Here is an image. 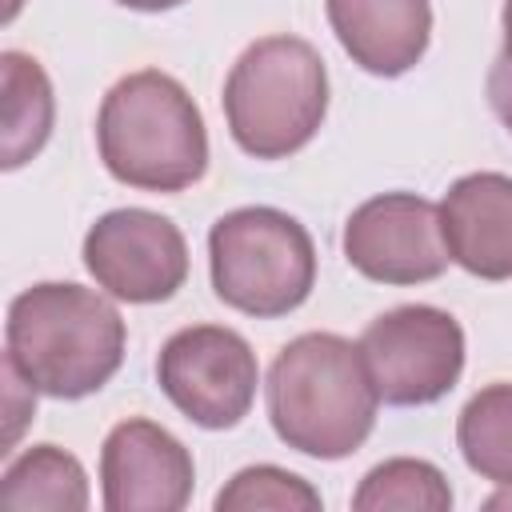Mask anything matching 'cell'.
Instances as JSON below:
<instances>
[{"mask_svg":"<svg viewBox=\"0 0 512 512\" xmlns=\"http://www.w3.org/2000/svg\"><path fill=\"white\" fill-rule=\"evenodd\" d=\"M84 268L116 300L160 304L188 280V240L152 208H112L84 236Z\"/></svg>","mask_w":512,"mask_h":512,"instance_id":"cell-8","label":"cell"},{"mask_svg":"<svg viewBox=\"0 0 512 512\" xmlns=\"http://www.w3.org/2000/svg\"><path fill=\"white\" fill-rule=\"evenodd\" d=\"M360 352L384 404H436L464 372V328L444 308L400 304L364 328Z\"/></svg>","mask_w":512,"mask_h":512,"instance_id":"cell-7","label":"cell"},{"mask_svg":"<svg viewBox=\"0 0 512 512\" xmlns=\"http://www.w3.org/2000/svg\"><path fill=\"white\" fill-rule=\"evenodd\" d=\"M500 24H504V48H512V0H504V12H500Z\"/></svg>","mask_w":512,"mask_h":512,"instance_id":"cell-20","label":"cell"},{"mask_svg":"<svg viewBox=\"0 0 512 512\" xmlns=\"http://www.w3.org/2000/svg\"><path fill=\"white\" fill-rule=\"evenodd\" d=\"M212 292L256 320L296 312L316 288V244L308 228L268 204L224 212L208 232Z\"/></svg>","mask_w":512,"mask_h":512,"instance_id":"cell-5","label":"cell"},{"mask_svg":"<svg viewBox=\"0 0 512 512\" xmlns=\"http://www.w3.org/2000/svg\"><path fill=\"white\" fill-rule=\"evenodd\" d=\"M0 84H4V168L12 172L48 144L56 100L48 72L24 52L0 56Z\"/></svg>","mask_w":512,"mask_h":512,"instance_id":"cell-14","label":"cell"},{"mask_svg":"<svg viewBox=\"0 0 512 512\" xmlns=\"http://www.w3.org/2000/svg\"><path fill=\"white\" fill-rule=\"evenodd\" d=\"M356 512H448L452 488L444 472L416 456H392L364 472L352 492Z\"/></svg>","mask_w":512,"mask_h":512,"instance_id":"cell-16","label":"cell"},{"mask_svg":"<svg viewBox=\"0 0 512 512\" xmlns=\"http://www.w3.org/2000/svg\"><path fill=\"white\" fill-rule=\"evenodd\" d=\"M264 396L272 432L312 460L352 456L372 436L380 408L360 344L336 332L288 340L268 368Z\"/></svg>","mask_w":512,"mask_h":512,"instance_id":"cell-2","label":"cell"},{"mask_svg":"<svg viewBox=\"0 0 512 512\" xmlns=\"http://www.w3.org/2000/svg\"><path fill=\"white\" fill-rule=\"evenodd\" d=\"M128 328L116 304L72 280H40L12 296L4 360L52 400L100 392L124 364Z\"/></svg>","mask_w":512,"mask_h":512,"instance_id":"cell-1","label":"cell"},{"mask_svg":"<svg viewBox=\"0 0 512 512\" xmlns=\"http://www.w3.org/2000/svg\"><path fill=\"white\" fill-rule=\"evenodd\" d=\"M260 508H272V512H316L320 508V492L304 476H296L288 468H276V464L240 468L216 492V512H260Z\"/></svg>","mask_w":512,"mask_h":512,"instance_id":"cell-17","label":"cell"},{"mask_svg":"<svg viewBox=\"0 0 512 512\" xmlns=\"http://www.w3.org/2000/svg\"><path fill=\"white\" fill-rule=\"evenodd\" d=\"M344 260L376 284H428L448 268L440 204L416 192H380L344 220Z\"/></svg>","mask_w":512,"mask_h":512,"instance_id":"cell-9","label":"cell"},{"mask_svg":"<svg viewBox=\"0 0 512 512\" xmlns=\"http://www.w3.org/2000/svg\"><path fill=\"white\" fill-rule=\"evenodd\" d=\"M452 264L480 280H512V176L468 172L440 200Z\"/></svg>","mask_w":512,"mask_h":512,"instance_id":"cell-11","label":"cell"},{"mask_svg":"<svg viewBox=\"0 0 512 512\" xmlns=\"http://www.w3.org/2000/svg\"><path fill=\"white\" fill-rule=\"evenodd\" d=\"M0 508L4 512H84L88 508L84 464L56 444L24 448L0 476Z\"/></svg>","mask_w":512,"mask_h":512,"instance_id":"cell-13","label":"cell"},{"mask_svg":"<svg viewBox=\"0 0 512 512\" xmlns=\"http://www.w3.org/2000/svg\"><path fill=\"white\" fill-rule=\"evenodd\" d=\"M116 4L132 12H168V8H180L184 0H116Z\"/></svg>","mask_w":512,"mask_h":512,"instance_id":"cell-19","label":"cell"},{"mask_svg":"<svg viewBox=\"0 0 512 512\" xmlns=\"http://www.w3.org/2000/svg\"><path fill=\"white\" fill-rule=\"evenodd\" d=\"M224 120L252 160L300 152L328 116V68L300 36H264L248 44L224 80Z\"/></svg>","mask_w":512,"mask_h":512,"instance_id":"cell-4","label":"cell"},{"mask_svg":"<svg viewBox=\"0 0 512 512\" xmlns=\"http://www.w3.org/2000/svg\"><path fill=\"white\" fill-rule=\"evenodd\" d=\"M156 384L184 420L224 432L252 412L260 364L236 328L192 324L164 340L156 356Z\"/></svg>","mask_w":512,"mask_h":512,"instance_id":"cell-6","label":"cell"},{"mask_svg":"<svg viewBox=\"0 0 512 512\" xmlns=\"http://www.w3.org/2000/svg\"><path fill=\"white\" fill-rule=\"evenodd\" d=\"M96 148L112 180L140 192H184L208 172V128L188 88L140 68L120 76L96 112Z\"/></svg>","mask_w":512,"mask_h":512,"instance_id":"cell-3","label":"cell"},{"mask_svg":"<svg viewBox=\"0 0 512 512\" xmlns=\"http://www.w3.org/2000/svg\"><path fill=\"white\" fill-rule=\"evenodd\" d=\"M340 48L372 76H404L416 68L432 40L428 0H324Z\"/></svg>","mask_w":512,"mask_h":512,"instance_id":"cell-12","label":"cell"},{"mask_svg":"<svg viewBox=\"0 0 512 512\" xmlns=\"http://www.w3.org/2000/svg\"><path fill=\"white\" fill-rule=\"evenodd\" d=\"M456 444L480 480L512 488V384H488L460 408Z\"/></svg>","mask_w":512,"mask_h":512,"instance_id":"cell-15","label":"cell"},{"mask_svg":"<svg viewBox=\"0 0 512 512\" xmlns=\"http://www.w3.org/2000/svg\"><path fill=\"white\" fill-rule=\"evenodd\" d=\"M484 92H488V104L500 116V124L512 132V48H500V56L492 60Z\"/></svg>","mask_w":512,"mask_h":512,"instance_id":"cell-18","label":"cell"},{"mask_svg":"<svg viewBox=\"0 0 512 512\" xmlns=\"http://www.w3.org/2000/svg\"><path fill=\"white\" fill-rule=\"evenodd\" d=\"M192 488V452L156 420L128 416L104 436L100 492L108 512H180Z\"/></svg>","mask_w":512,"mask_h":512,"instance_id":"cell-10","label":"cell"}]
</instances>
